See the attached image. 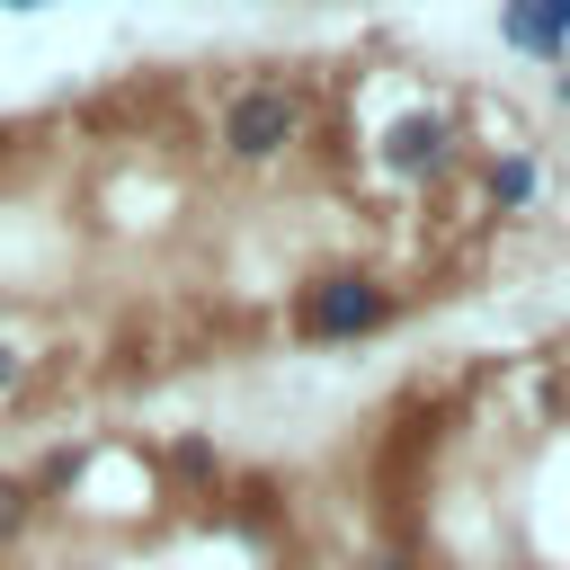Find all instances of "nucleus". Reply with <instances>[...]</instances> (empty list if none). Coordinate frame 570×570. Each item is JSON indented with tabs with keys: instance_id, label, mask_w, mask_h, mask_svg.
I'll list each match as a JSON object with an SVG mask.
<instances>
[{
	"instance_id": "nucleus-8",
	"label": "nucleus",
	"mask_w": 570,
	"mask_h": 570,
	"mask_svg": "<svg viewBox=\"0 0 570 570\" xmlns=\"http://www.w3.org/2000/svg\"><path fill=\"white\" fill-rule=\"evenodd\" d=\"M561 107H570V80H561Z\"/></svg>"
},
{
	"instance_id": "nucleus-4",
	"label": "nucleus",
	"mask_w": 570,
	"mask_h": 570,
	"mask_svg": "<svg viewBox=\"0 0 570 570\" xmlns=\"http://www.w3.org/2000/svg\"><path fill=\"white\" fill-rule=\"evenodd\" d=\"M436 151H445V125L436 116H401L392 125V169H428Z\"/></svg>"
},
{
	"instance_id": "nucleus-1",
	"label": "nucleus",
	"mask_w": 570,
	"mask_h": 570,
	"mask_svg": "<svg viewBox=\"0 0 570 570\" xmlns=\"http://www.w3.org/2000/svg\"><path fill=\"white\" fill-rule=\"evenodd\" d=\"M294 134H303L294 89H240V98H232V116H223V142H232L240 160H276Z\"/></svg>"
},
{
	"instance_id": "nucleus-7",
	"label": "nucleus",
	"mask_w": 570,
	"mask_h": 570,
	"mask_svg": "<svg viewBox=\"0 0 570 570\" xmlns=\"http://www.w3.org/2000/svg\"><path fill=\"white\" fill-rule=\"evenodd\" d=\"M9 9H36V0H9Z\"/></svg>"
},
{
	"instance_id": "nucleus-2",
	"label": "nucleus",
	"mask_w": 570,
	"mask_h": 570,
	"mask_svg": "<svg viewBox=\"0 0 570 570\" xmlns=\"http://www.w3.org/2000/svg\"><path fill=\"white\" fill-rule=\"evenodd\" d=\"M383 321V285L374 276H321L312 294H303V330L312 338H356V330H374Z\"/></svg>"
},
{
	"instance_id": "nucleus-3",
	"label": "nucleus",
	"mask_w": 570,
	"mask_h": 570,
	"mask_svg": "<svg viewBox=\"0 0 570 570\" xmlns=\"http://www.w3.org/2000/svg\"><path fill=\"white\" fill-rule=\"evenodd\" d=\"M499 27H508V45H525V53H552V45L570 36V0H517Z\"/></svg>"
},
{
	"instance_id": "nucleus-6",
	"label": "nucleus",
	"mask_w": 570,
	"mask_h": 570,
	"mask_svg": "<svg viewBox=\"0 0 570 570\" xmlns=\"http://www.w3.org/2000/svg\"><path fill=\"white\" fill-rule=\"evenodd\" d=\"M9 383H18V356H9V347H0V392H9Z\"/></svg>"
},
{
	"instance_id": "nucleus-5",
	"label": "nucleus",
	"mask_w": 570,
	"mask_h": 570,
	"mask_svg": "<svg viewBox=\"0 0 570 570\" xmlns=\"http://www.w3.org/2000/svg\"><path fill=\"white\" fill-rule=\"evenodd\" d=\"M18 499H27V490H0V534L18 525Z\"/></svg>"
}]
</instances>
